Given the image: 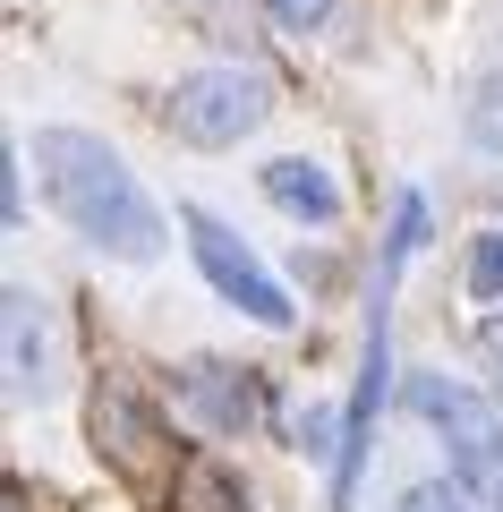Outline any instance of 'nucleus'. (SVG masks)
<instances>
[{"label":"nucleus","instance_id":"4468645a","mask_svg":"<svg viewBox=\"0 0 503 512\" xmlns=\"http://www.w3.org/2000/svg\"><path fill=\"white\" fill-rule=\"evenodd\" d=\"M478 350H486V359L503 367V308H495V316H486V325H478Z\"/></svg>","mask_w":503,"mask_h":512},{"label":"nucleus","instance_id":"f03ea898","mask_svg":"<svg viewBox=\"0 0 503 512\" xmlns=\"http://www.w3.org/2000/svg\"><path fill=\"white\" fill-rule=\"evenodd\" d=\"M265 111H273L265 69H239V60L188 69V77H171V94H162V128H171L180 146H205V154L256 137V128H265Z\"/></svg>","mask_w":503,"mask_h":512},{"label":"nucleus","instance_id":"7ed1b4c3","mask_svg":"<svg viewBox=\"0 0 503 512\" xmlns=\"http://www.w3.org/2000/svg\"><path fill=\"white\" fill-rule=\"evenodd\" d=\"M180 231H188V248H197L205 282H214V291L231 299L239 316H256V325H290V316H299V308H290V291L248 256V239H231L214 214H180Z\"/></svg>","mask_w":503,"mask_h":512},{"label":"nucleus","instance_id":"9d476101","mask_svg":"<svg viewBox=\"0 0 503 512\" xmlns=\"http://www.w3.org/2000/svg\"><path fill=\"white\" fill-rule=\"evenodd\" d=\"M469 299H503V222L469 239Z\"/></svg>","mask_w":503,"mask_h":512},{"label":"nucleus","instance_id":"2eb2a0df","mask_svg":"<svg viewBox=\"0 0 503 512\" xmlns=\"http://www.w3.org/2000/svg\"><path fill=\"white\" fill-rule=\"evenodd\" d=\"M9 512H26V487H9Z\"/></svg>","mask_w":503,"mask_h":512},{"label":"nucleus","instance_id":"f257e3e1","mask_svg":"<svg viewBox=\"0 0 503 512\" xmlns=\"http://www.w3.org/2000/svg\"><path fill=\"white\" fill-rule=\"evenodd\" d=\"M35 171H43L52 214L69 222L86 248L128 256V265L162 256V214H154V197L137 188V171H128L94 128H35Z\"/></svg>","mask_w":503,"mask_h":512},{"label":"nucleus","instance_id":"39448f33","mask_svg":"<svg viewBox=\"0 0 503 512\" xmlns=\"http://www.w3.org/2000/svg\"><path fill=\"white\" fill-rule=\"evenodd\" d=\"M180 402L205 427H222V436H248L265 419V376L256 367H231V359H188L180 367Z\"/></svg>","mask_w":503,"mask_h":512},{"label":"nucleus","instance_id":"1a4fd4ad","mask_svg":"<svg viewBox=\"0 0 503 512\" xmlns=\"http://www.w3.org/2000/svg\"><path fill=\"white\" fill-rule=\"evenodd\" d=\"M180 504H188V512H248V495H239L214 461H197V470H188V487H180Z\"/></svg>","mask_w":503,"mask_h":512},{"label":"nucleus","instance_id":"6e6552de","mask_svg":"<svg viewBox=\"0 0 503 512\" xmlns=\"http://www.w3.org/2000/svg\"><path fill=\"white\" fill-rule=\"evenodd\" d=\"M401 512H478V487H469L461 470L452 478H418V487L401 495Z\"/></svg>","mask_w":503,"mask_h":512},{"label":"nucleus","instance_id":"423d86ee","mask_svg":"<svg viewBox=\"0 0 503 512\" xmlns=\"http://www.w3.org/2000/svg\"><path fill=\"white\" fill-rule=\"evenodd\" d=\"M94 453H111L120 470H145V453H154V419H145V402L120 376L94 393Z\"/></svg>","mask_w":503,"mask_h":512},{"label":"nucleus","instance_id":"f8f14e48","mask_svg":"<svg viewBox=\"0 0 503 512\" xmlns=\"http://www.w3.org/2000/svg\"><path fill=\"white\" fill-rule=\"evenodd\" d=\"M418 239H427V205H418V197H401L393 239H384V265H410V256H418Z\"/></svg>","mask_w":503,"mask_h":512},{"label":"nucleus","instance_id":"ddd939ff","mask_svg":"<svg viewBox=\"0 0 503 512\" xmlns=\"http://www.w3.org/2000/svg\"><path fill=\"white\" fill-rule=\"evenodd\" d=\"M273 9V26H282V35H316L324 18H333V0H265Z\"/></svg>","mask_w":503,"mask_h":512},{"label":"nucleus","instance_id":"20e7f679","mask_svg":"<svg viewBox=\"0 0 503 512\" xmlns=\"http://www.w3.org/2000/svg\"><path fill=\"white\" fill-rule=\"evenodd\" d=\"M0 333H9V402H52L60 393V325H52V299L9 282L0 299Z\"/></svg>","mask_w":503,"mask_h":512},{"label":"nucleus","instance_id":"0eeeda50","mask_svg":"<svg viewBox=\"0 0 503 512\" xmlns=\"http://www.w3.org/2000/svg\"><path fill=\"white\" fill-rule=\"evenodd\" d=\"M265 197L282 205V214H299V222H342V188L324 180V163H307V154L265 163Z\"/></svg>","mask_w":503,"mask_h":512},{"label":"nucleus","instance_id":"9b49d317","mask_svg":"<svg viewBox=\"0 0 503 512\" xmlns=\"http://www.w3.org/2000/svg\"><path fill=\"white\" fill-rule=\"evenodd\" d=\"M469 137H478L486 154H503V77L478 86V103H469Z\"/></svg>","mask_w":503,"mask_h":512}]
</instances>
